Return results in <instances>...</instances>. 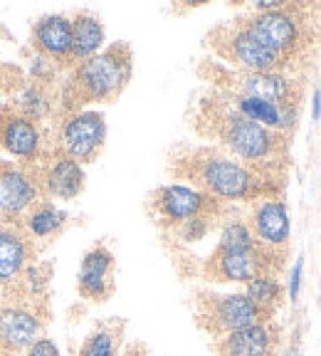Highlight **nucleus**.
I'll use <instances>...</instances> for the list:
<instances>
[{
	"instance_id": "f257e3e1",
	"label": "nucleus",
	"mask_w": 321,
	"mask_h": 356,
	"mask_svg": "<svg viewBox=\"0 0 321 356\" xmlns=\"http://www.w3.org/2000/svg\"><path fill=\"white\" fill-rule=\"evenodd\" d=\"M188 124L200 139L213 141L240 163L260 176L284 186L289 166V136L249 122L227 104L215 89H208L193 102Z\"/></svg>"
},
{
	"instance_id": "f03ea898",
	"label": "nucleus",
	"mask_w": 321,
	"mask_h": 356,
	"mask_svg": "<svg viewBox=\"0 0 321 356\" xmlns=\"http://www.w3.org/2000/svg\"><path fill=\"white\" fill-rule=\"evenodd\" d=\"M168 173L188 181L190 188L213 195L220 203H257L279 198L284 186L260 176L238 159L211 144H173L168 149Z\"/></svg>"
},
{
	"instance_id": "7ed1b4c3",
	"label": "nucleus",
	"mask_w": 321,
	"mask_h": 356,
	"mask_svg": "<svg viewBox=\"0 0 321 356\" xmlns=\"http://www.w3.org/2000/svg\"><path fill=\"white\" fill-rule=\"evenodd\" d=\"M245 28L255 35L289 77H297L311 57H316L321 42V8L311 3H287L267 13L240 15Z\"/></svg>"
},
{
	"instance_id": "20e7f679",
	"label": "nucleus",
	"mask_w": 321,
	"mask_h": 356,
	"mask_svg": "<svg viewBox=\"0 0 321 356\" xmlns=\"http://www.w3.org/2000/svg\"><path fill=\"white\" fill-rule=\"evenodd\" d=\"M133 74V50L114 42L94 57L67 70L57 87V117L84 111L87 104H111L122 97Z\"/></svg>"
},
{
	"instance_id": "39448f33",
	"label": "nucleus",
	"mask_w": 321,
	"mask_h": 356,
	"mask_svg": "<svg viewBox=\"0 0 321 356\" xmlns=\"http://www.w3.org/2000/svg\"><path fill=\"white\" fill-rule=\"evenodd\" d=\"M198 74L211 82L213 89L227 92V95L255 97V99L274 102L282 106H299L302 104V79L289 77L282 72H245L233 70L220 62L205 60L198 67Z\"/></svg>"
},
{
	"instance_id": "423d86ee",
	"label": "nucleus",
	"mask_w": 321,
	"mask_h": 356,
	"mask_svg": "<svg viewBox=\"0 0 321 356\" xmlns=\"http://www.w3.org/2000/svg\"><path fill=\"white\" fill-rule=\"evenodd\" d=\"M205 47L220 60V65L245 72H284L279 60L245 28L240 17L220 22L205 35Z\"/></svg>"
},
{
	"instance_id": "0eeeda50",
	"label": "nucleus",
	"mask_w": 321,
	"mask_h": 356,
	"mask_svg": "<svg viewBox=\"0 0 321 356\" xmlns=\"http://www.w3.org/2000/svg\"><path fill=\"white\" fill-rule=\"evenodd\" d=\"M44 146L62 151L77 163H94L106 146V119L101 111H74L52 122L50 139ZM42 146V149H44Z\"/></svg>"
},
{
	"instance_id": "6e6552de",
	"label": "nucleus",
	"mask_w": 321,
	"mask_h": 356,
	"mask_svg": "<svg viewBox=\"0 0 321 356\" xmlns=\"http://www.w3.org/2000/svg\"><path fill=\"white\" fill-rule=\"evenodd\" d=\"M146 211L154 218L156 225H160L163 230H171L181 222L190 220V218H225L230 213V206L186 184H168L156 188L146 198Z\"/></svg>"
},
{
	"instance_id": "1a4fd4ad",
	"label": "nucleus",
	"mask_w": 321,
	"mask_h": 356,
	"mask_svg": "<svg viewBox=\"0 0 321 356\" xmlns=\"http://www.w3.org/2000/svg\"><path fill=\"white\" fill-rule=\"evenodd\" d=\"M284 257H287V250L267 248L262 243H257L252 250H220V248H215L213 255L205 260L200 275L211 282L247 284L249 280L262 277V275L277 277V273L284 267Z\"/></svg>"
},
{
	"instance_id": "9d476101",
	"label": "nucleus",
	"mask_w": 321,
	"mask_h": 356,
	"mask_svg": "<svg viewBox=\"0 0 321 356\" xmlns=\"http://www.w3.org/2000/svg\"><path fill=\"white\" fill-rule=\"evenodd\" d=\"M260 322H272V319H267L245 292H235V295L198 292L195 295V324L211 334L213 339Z\"/></svg>"
},
{
	"instance_id": "9b49d317",
	"label": "nucleus",
	"mask_w": 321,
	"mask_h": 356,
	"mask_svg": "<svg viewBox=\"0 0 321 356\" xmlns=\"http://www.w3.org/2000/svg\"><path fill=\"white\" fill-rule=\"evenodd\" d=\"M28 166L44 200H74L87 184L82 163L52 146H44L42 154Z\"/></svg>"
},
{
	"instance_id": "f8f14e48",
	"label": "nucleus",
	"mask_w": 321,
	"mask_h": 356,
	"mask_svg": "<svg viewBox=\"0 0 321 356\" xmlns=\"http://www.w3.org/2000/svg\"><path fill=\"white\" fill-rule=\"evenodd\" d=\"M38 248L20 222L0 225V305L17 302L22 277L35 265Z\"/></svg>"
},
{
	"instance_id": "ddd939ff",
	"label": "nucleus",
	"mask_w": 321,
	"mask_h": 356,
	"mask_svg": "<svg viewBox=\"0 0 321 356\" xmlns=\"http://www.w3.org/2000/svg\"><path fill=\"white\" fill-rule=\"evenodd\" d=\"M50 317L47 302H10L0 305V356L28 351L42 337V327Z\"/></svg>"
},
{
	"instance_id": "4468645a",
	"label": "nucleus",
	"mask_w": 321,
	"mask_h": 356,
	"mask_svg": "<svg viewBox=\"0 0 321 356\" xmlns=\"http://www.w3.org/2000/svg\"><path fill=\"white\" fill-rule=\"evenodd\" d=\"M38 200L42 193L28 163L0 159V222H20Z\"/></svg>"
},
{
	"instance_id": "2eb2a0df",
	"label": "nucleus",
	"mask_w": 321,
	"mask_h": 356,
	"mask_svg": "<svg viewBox=\"0 0 321 356\" xmlns=\"http://www.w3.org/2000/svg\"><path fill=\"white\" fill-rule=\"evenodd\" d=\"M42 127L10 102H0V149L20 163H33L42 154Z\"/></svg>"
},
{
	"instance_id": "dca6fc26",
	"label": "nucleus",
	"mask_w": 321,
	"mask_h": 356,
	"mask_svg": "<svg viewBox=\"0 0 321 356\" xmlns=\"http://www.w3.org/2000/svg\"><path fill=\"white\" fill-rule=\"evenodd\" d=\"M30 44L38 55L47 57L60 72H67V60L72 50V17L62 13L42 15L30 30Z\"/></svg>"
},
{
	"instance_id": "f3484780",
	"label": "nucleus",
	"mask_w": 321,
	"mask_h": 356,
	"mask_svg": "<svg viewBox=\"0 0 321 356\" xmlns=\"http://www.w3.org/2000/svg\"><path fill=\"white\" fill-rule=\"evenodd\" d=\"M114 252L106 245H97L82 257L77 273V292L87 302H106L114 295Z\"/></svg>"
},
{
	"instance_id": "a211bd4d",
	"label": "nucleus",
	"mask_w": 321,
	"mask_h": 356,
	"mask_svg": "<svg viewBox=\"0 0 321 356\" xmlns=\"http://www.w3.org/2000/svg\"><path fill=\"white\" fill-rule=\"evenodd\" d=\"M249 230L257 238V243L267 248L287 250L289 235H292V222H289L287 203L282 198H265L257 200L249 213Z\"/></svg>"
},
{
	"instance_id": "6ab92c4d",
	"label": "nucleus",
	"mask_w": 321,
	"mask_h": 356,
	"mask_svg": "<svg viewBox=\"0 0 321 356\" xmlns=\"http://www.w3.org/2000/svg\"><path fill=\"white\" fill-rule=\"evenodd\" d=\"M274 346H277V327H272V322H260L217 337L213 349L215 356H272Z\"/></svg>"
},
{
	"instance_id": "aec40b11",
	"label": "nucleus",
	"mask_w": 321,
	"mask_h": 356,
	"mask_svg": "<svg viewBox=\"0 0 321 356\" xmlns=\"http://www.w3.org/2000/svg\"><path fill=\"white\" fill-rule=\"evenodd\" d=\"M22 230L28 233V238L33 240V245L40 250H44L47 245H52L65 228L69 225V213L57 208L52 200H38L20 220Z\"/></svg>"
},
{
	"instance_id": "412c9836",
	"label": "nucleus",
	"mask_w": 321,
	"mask_h": 356,
	"mask_svg": "<svg viewBox=\"0 0 321 356\" xmlns=\"http://www.w3.org/2000/svg\"><path fill=\"white\" fill-rule=\"evenodd\" d=\"M104 44V25H101L99 15L89 10H79L72 15V50H69V60H67V70H72L79 62L94 57L101 52Z\"/></svg>"
},
{
	"instance_id": "4be33fe9",
	"label": "nucleus",
	"mask_w": 321,
	"mask_h": 356,
	"mask_svg": "<svg viewBox=\"0 0 321 356\" xmlns=\"http://www.w3.org/2000/svg\"><path fill=\"white\" fill-rule=\"evenodd\" d=\"M245 295L252 300V305H255L267 319H272L284 300V287L277 277L262 275V277L249 280V282L245 284Z\"/></svg>"
},
{
	"instance_id": "5701e85b",
	"label": "nucleus",
	"mask_w": 321,
	"mask_h": 356,
	"mask_svg": "<svg viewBox=\"0 0 321 356\" xmlns=\"http://www.w3.org/2000/svg\"><path fill=\"white\" fill-rule=\"evenodd\" d=\"M124 324L109 322L97 327L94 332L84 339L79 356H119V344H122Z\"/></svg>"
},
{
	"instance_id": "b1692460",
	"label": "nucleus",
	"mask_w": 321,
	"mask_h": 356,
	"mask_svg": "<svg viewBox=\"0 0 321 356\" xmlns=\"http://www.w3.org/2000/svg\"><path fill=\"white\" fill-rule=\"evenodd\" d=\"M217 220H220V218H213V216L190 218V220L181 222V225H176V228L166 230V233L171 240H178V243H183V245H193V243H200L205 235L211 233V230L215 228Z\"/></svg>"
},
{
	"instance_id": "393cba45",
	"label": "nucleus",
	"mask_w": 321,
	"mask_h": 356,
	"mask_svg": "<svg viewBox=\"0 0 321 356\" xmlns=\"http://www.w3.org/2000/svg\"><path fill=\"white\" fill-rule=\"evenodd\" d=\"M28 356H60V349H57L52 339L40 337V339H35V344L28 349Z\"/></svg>"
},
{
	"instance_id": "a878e982",
	"label": "nucleus",
	"mask_w": 321,
	"mask_h": 356,
	"mask_svg": "<svg viewBox=\"0 0 321 356\" xmlns=\"http://www.w3.org/2000/svg\"><path fill=\"white\" fill-rule=\"evenodd\" d=\"M302 273H304V262L302 257L294 262V270H292V280H289V300L297 302L299 300V287H302Z\"/></svg>"
},
{
	"instance_id": "bb28decb",
	"label": "nucleus",
	"mask_w": 321,
	"mask_h": 356,
	"mask_svg": "<svg viewBox=\"0 0 321 356\" xmlns=\"http://www.w3.org/2000/svg\"><path fill=\"white\" fill-rule=\"evenodd\" d=\"M311 114H314V119L321 117V92H319V89H314V99H311Z\"/></svg>"
},
{
	"instance_id": "cd10ccee",
	"label": "nucleus",
	"mask_w": 321,
	"mask_h": 356,
	"mask_svg": "<svg viewBox=\"0 0 321 356\" xmlns=\"http://www.w3.org/2000/svg\"><path fill=\"white\" fill-rule=\"evenodd\" d=\"M126 356H146V349H144V344H133V346H129Z\"/></svg>"
},
{
	"instance_id": "c85d7f7f",
	"label": "nucleus",
	"mask_w": 321,
	"mask_h": 356,
	"mask_svg": "<svg viewBox=\"0 0 321 356\" xmlns=\"http://www.w3.org/2000/svg\"><path fill=\"white\" fill-rule=\"evenodd\" d=\"M287 356H297V351H289V354Z\"/></svg>"
},
{
	"instance_id": "c756f323",
	"label": "nucleus",
	"mask_w": 321,
	"mask_h": 356,
	"mask_svg": "<svg viewBox=\"0 0 321 356\" xmlns=\"http://www.w3.org/2000/svg\"><path fill=\"white\" fill-rule=\"evenodd\" d=\"M0 225H3V222H0Z\"/></svg>"
}]
</instances>
